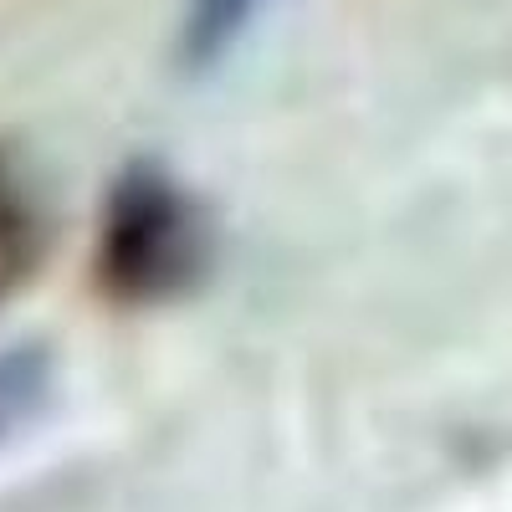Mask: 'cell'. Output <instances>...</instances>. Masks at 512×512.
Returning a JSON list of instances; mask_svg holds the SVG:
<instances>
[{"instance_id":"6da1fadb","label":"cell","mask_w":512,"mask_h":512,"mask_svg":"<svg viewBox=\"0 0 512 512\" xmlns=\"http://www.w3.org/2000/svg\"><path fill=\"white\" fill-rule=\"evenodd\" d=\"M216 262L210 205L159 159L123 164L93 236V292L113 308H164L190 297Z\"/></svg>"},{"instance_id":"7a4b0ae2","label":"cell","mask_w":512,"mask_h":512,"mask_svg":"<svg viewBox=\"0 0 512 512\" xmlns=\"http://www.w3.org/2000/svg\"><path fill=\"white\" fill-rule=\"evenodd\" d=\"M52 251V205L31 159L0 139V308L31 287Z\"/></svg>"},{"instance_id":"3957f363","label":"cell","mask_w":512,"mask_h":512,"mask_svg":"<svg viewBox=\"0 0 512 512\" xmlns=\"http://www.w3.org/2000/svg\"><path fill=\"white\" fill-rule=\"evenodd\" d=\"M267 0H190L185 26H180V62L190 72H210L216 62H226L241 36L256 26Z\"/></svg>"},{"instance_id":"277c9868","label":"cell","mask_w":512,"mask_h":512,"mask_svg":"<svg viewBox=\"0 0 512 512\" xmlns=\"http://www.w3.org/2000/svg\"><path fill=\"white\" fill-rule=\"evenodd\" d=\"M52 390H57V369L47 349L21 344V349L0 354V441L21 436L26 425L47 415Z\"/></svg>"}]
</instances>
